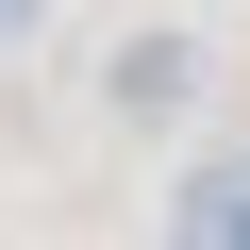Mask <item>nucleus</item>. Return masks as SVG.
Here are the masks:
<instances>
[{"mask_svg": "<svg viewBox=\"0 0 250 250\" xmlns=\"http://www.w3.org/2000/svg\"><path fill=\"white\" fill-rule=\"evenodd\" d=\"M100 100L134 117V134H167V117H200V34H134V50L100 67Z\"/></svg>", "mask_w": 250, "mask_h": 250, "instance_id": "nucleus-1", "label": "nucleus"}, {"mask_svg": "<svg viewBox=\"0 0 250 250\" xmlns=\"http://www.w3.org/2000/svg\"><path fill=\"white\" fill-rule=\"evenodd\" d=\"M167 250H250V167H200L184 184V233Z\"/></svg>", "mask_w": 250, "mask_h": 250, "instance_id": "nucleus-2", "label": "nucleus"}, {"mask_svg": "<svg viewBox=\"0 0 250 250\" xmlns=\"http://www.w3.org/2000/svg\"><path fill=\"white\" fill-rule=\"evenodd\" d=\"M34 17H50V0H0V50H17V34H34Z\"/></svg>", "mask_w": 250, "mask_h": 250, "instance_id": "nucleus-3", "label": "nucleus"}]
</instances>
